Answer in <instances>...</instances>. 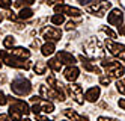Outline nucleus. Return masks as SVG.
Instances as JSON below:
<instances>
[{
  "instance_id": "obj_24",
  "label": "nucleus",
  "mask_w": 125,
  "mask_h": 121,
  "mask_svg": "<svg viewBox=\"0 0 125 121\" xmlns=\"http://www.w3.org/2000/svg\"><path fill=\"white\" fill-rule=\"evenodd\" d=\"M63 21H65L63 14H54V15L51 17V23H53V24H56V26H60Z\"/></svg>"
},
{
  "instance_id": "obj_14",
  "label": "nucleus",
  "mask_w": 125,
  "mask_h": 121,
  "mask_svg": "<svg viewBox=\"0 0 125 121\" xmlns=\"http://www.w3.org/2000/svg\"><path fill=\"white\" fill-rule=\"evenodd\" d=\"M60 64H66V65H74L77 62L75 56L73 53H69V52H65V50H62L57 53V58H56Z\"/></svg>"
},
{
  "instance_id": "obj_9",
  "label": "nucleus",
  "mask_w": 125,
  "mask_h": 121,
  "mask_svg": "<svg viewBox=\"0 0 125 121\" xmlns=\"http://www.w3.org/2000/svg\"><path fill=\"white\" fill-rule=\"evenodd\" d=\"M41 35H42V38H45L48 42H54V41H59L62 38V30L54 27V26H47L41 30Z\"/></svg>"
},
{
  "instance_id": "obj_37",
  "label": "nucleus",
  "mask_w": 125,
  "mask_h": 121,
  "mask_svg": "<svg viewBox=\"0 0 125 121\" xmlns=\"http://www.w3.org/2000/svg\"><path fill=\"white\" fill-rule=\"evenodd\" d=\"M0 121H9V115H6V114H0Z\"/></svg>"
},
{
  "instance_id": "obj_40",
  "label": "nucleus",
  "mask_w": 125,
  "mask_h": 121,
  "mask_svg": "<svg viewBox=\"0 0 125 121\" xmlns=\"http://www.w3.org/2000/svg\"><path fill=\"white\" fill-rule=\"evenodd\" d=\"M32 47H39V41H38V40H35V41L32 42Z\"/></svg>"
},
{
  "instance_id": "obj_10",
  "label": "nucleus",
  "mask_w": 125,
  "mask_h": 121,
  "mask_svg": "<svg viewBox=\"0 0 125 121\" xmlns=\"http://www.w3.org/2000/svg\"><path fill=\"white\" fill-rule=\"evenodd\" d=\"M68 88V91H69V94H71V97H73L74 100H75V103L77 105H83L84 103V94H83V88L80 86V85H77V83H69V85L66 86Z\"/></svg>"
},
{
  "instance_id": "obj_20",
  "label": "nucleus",
  "mask_w": 125,
  "mask_h": 121,
  "mask_svg": "<svg viewBox=\"0 0 125 121\" xmlns=\"http://www.w3.org/2000/svg\"><path fill=\"white\" fill-rule=\"evenodd\" d=\"M41 50H42V54H44V56H50V54L54 53L56 45H54V42H45V44L41 47Z\"/></svg>"
},
{
  "instance_id": "obj_12",
  "label": "nucleus",
  "mask_w": 125,
  "mask_h": 121,
  "mask_svg": "<svg viewBox=\"0 0 125 121\" xmlns=\"http://www.w3.org/2000/svg\"><path fill=\"white\" fill-rule=\"evenodd\" d=\"M122 21H124V12L121 11V9H118V8L112 9V12L109 14V24L121 27Z\"/></svg>"
},
{
  "instance_id": "obj_15",
  "label": "nucleus",
  "mask_w": 125,
  "mask_h": 121,
  "mask_svg": "<svg viewBox=\"0 0 125 121\" xmlns=\"http://www.w3.org/2000/svg\"><path fill=\"white\" fill-rule=\"evenodd\" d=\"M80 61H82V64H83V68L86 70V71H92V73H96L98 76H101V70L96 67V64H94L91 59H87V58H84L83 54L78 58Z\"/></svg>"
},
{
  "instance_id": "obj_16",
  "label": "nucleus",
  "mask_w": 125,
  "mask_h": 121,
  "mask_svg": "<svg viewBox=\"0 0 125 121\" xmlns=\"http://www.w3.org/2000/svg\"><path fill=\"white\" fill-rule=\"evenodd\" d=\"M78 74H80V70L75 67V65H69V67L63 71V76H65V79L68 80V82H75L77 79H78Z\"/></svg>"
},
{
  "instance_id": "obj_29",
  "label": "nucleus",
  "mask_w": 125,
  "mask_h": 121,
  "mask_svg": "<svg viewBox=\"0 0 125 121\" xmlns=\"http://www.w3.org/2000/svg\"><path fill=\"white\" fill-rule=\"evenodd\" d=\"M12 5L11 0H0V8H3V9H9Z\"/></svg>"
},
{
  "instance_id": "obj_43",
  "label": "nucleus",
  "mask_w": 125,
  "mask_h": 121,
  "mask_svg": "<svg viewBox=\"0 0 125 121\" xmlns=\"http://www.w3.org/2000/svg\"><path fill=\"white\" fill-rule=\"evenodd\" d=\"M0 67H2V62H0Z\"/></svg>"
},
{
  "instance_id": "obj_25",
  "label": "nucleus",
  "mask_w": 125,
  "mask_h": 121,
  "mask_svg": "<svg viewBox=\"0 0 125 121\" xmlns=\"http://www.w3.org/2000/svg\"><path fill=\"white\" fill-rule=\"evenodd\" d=\"M33 3H35V0H17L14 5H15L17 8H21V9H23L24 6L27 8V6H30V5H33Z\"/></svg>"
},
{
  "instance_id": "obj_21",
  "label": "nucleus",
  "mask_w": 125,
  "mask_h": 121,
  "mask_svg": "<svg viewBox=\"0 0 125 121\" xmlns=\"http://www.w3.org/2000/svg\"><path fill=\"white\" fill-rule=\"evenodd\" d=\"M33 70H35V73H36V74H45V71H47V64L42 62V61H38L36 64H35Z\"/></svg>"
},
{
  "instance_id": "obj_30",
  "label": "nucleus",
  "mask_w": 125,
  "mask_h": 121,
  "mask_svg": "<svg viewBox=\"0 0 125 121\" xmlns=\"http://www.w3.org/2000/svg\"><path fill=\"white\" fill-rule=\"evenodd\" d=\"M110 77L109 76H100V83H101V85H109V83H110Z\"/></svg>"
},
{
  "instance_id": "obj_23",
  "label": "nucleus",
  "mask_w": 125,
  "mask_h": 121,
  "mask_svg": "<svg viewBox=\"0 0 125 121\" xmlns=\"http://www.w3.org/2000/svg\"><path fill=\"white\" fill-rule=\"evenodd\" d=\"M48 67H50L53 71H60V70H62V64L54 58V59H50V61H48Z\"/></svg>"
},
{
  "instance_id": "obj_19",
  "label": "nucleus",
  "mask_w": 125,
  "mask_h": 121,
  "mask_svg": "<svg viewBox=\"0 0 125 121\" xmlns=\"http://www.w3.org/2000/svg\"><path fill=\"white\" fill-rule=\"evenodd\" d=\"M63 115L66 118H69L71 121H89L87 117H82V115H78L75 110H71V109H65L63 110Z\"/></svg>"
},
{
  "instance_id": "obj_17",
  "label": "nucleus",
  "mask_w": 125,
  "mask_h": 121,
  "mask_svg": "<svg viewBox=\"0 0 125 121\" xmlns=\"http://www.w3.org/2000/svg\"><path fill=\"white\" fill-rule=\"evenodd\" d=\"M11 54L15 58H18V59H29L30 58V52L27 49H24V47H14L11 49Z\"/></svg>"
},
{
  "instance_id": "obj_35",
  "label": "nucleus",
  "mask_w": 125,
  "mask_h": 121,
  "mask_svg": "<svg viewBox=\"0 0 125 121\" xmlns=\"http://www.w3.org/2000/svg\"><path fill=\"white\" fill-rule=\"evenodd\" d=\"M35 117H36V120H38V121H51L50 118H47V117H44L42 114H39V115H35Z\"/></svg>"
},
{
  "instance_id": "obj_41",
  "label": "nucleus",
  "mask_w": 125,
  "mask_h": 121,
  "mask_svg": "<svg viewBox=\"0 0 125 121\" xmlns=\"http://www.w3.org/2000/svg\"><path fill=\"white\" fill-rule=\"evenodd\" d=\"M2 20H3V15H2V14H0V23H2Z\"/></svg>"
},
{
  "instance_id": "obj_4",
  "label": "nucleus",
  "mask_w": 125,
  "mask_h": 121,
  "mask_svg": "<svg viewBox=\"0 0 125 121\" xmlns=\"http://www.w3.org/2000/svg\"><path fill=\"white\" fill-rule=\"evenodd\" d=\"M11 89H12L14 94H17V95H27V94H30V91H32V85H30V82L27 79L17 77L11 83Z\"/></svg>"
},
{
  "instance_id": "obj_42",
  "label": "nucleus",
  "mask_w": 125,
  "mask_h": 121,
  "mask_svg": "<svg viewBox=\"0 0 125 121\" xmlns=\"http://www.w3.org/2000/svg\"><path fill=\"white\" fill-rule=\"evenodd\" d=\"M24 121H32V120H29V118H26V120H24Z\"/></svg>"
},
{
  "instance_id": "obj_22",
  "label": "nucleus",
  "mask_w": 125,
  "mask_h": 121,
  "mask_svg": "<svg viewBox=\"0 0 125 121\" xmlns=\"http://www.w3.org/2000/svg\"><path fill=\"white\" fill-rule=\"evenodd\" d=\"M32 15H33V11H32L30 8H23L21 11H20V14L17 15V17H18L20 20H27V18H30Z\"/></svg>"
},
{
  "instance_id": "obj_34",
  "label": "nucleus",
  "mask_w": 125,
  "mask_h": 121,
  "mask_svg": "<svg viewBox=\"0 0 125 121\" xmlns=\"http://www.w3.org/2000/svg\"><path fill=\"white\" fill-rule=\"evenodd\" d=\"M6 18H9V20H17L18 17H17L14 12H11V11H9V12H6Z\"/></svg>"
},
{
  "instance_id": "obj_13",
  "label": "nucleus",
  "mask_w": 125,
  "mask_h": 121,
  "mask_svg": "<svg viewBox=\"0 0 125 121\" xmlns=\"http://www.w3.org/2000/svg\"><path fill=\"white\" fill-rule=\"evenodd\" d=\"M39 94H41L44 98H48V100H59V101H60V95H59L51 86L39 85Z\"/></svg>"
},
{
  "instance_id": "obj_26",
  "label": "nucleus",
  "mask_w": 125,
  "mask_h": 121,
  "mask_svg": "<svg viewBox=\"0 0 125 121\" xmlns=\"http://www.w3.org/2000/svg\"><path fill=\"white\" fill-rule=\"evenodd\" d=\"M3 45L6 49H12L15 45V38H12V36H6V38L3 40Z\"/></svg>"
},
{
  "instance_id": "obj_3",
  "label": "nucleus",
  "mask_w": 125,
  "mask_h": 121,
  "mask_svg": "<svg viewBox=\"0 0 125 121\" xmlns=\"http://www.w3.org/2000/svg\"><path fill=\"white\" fill-rule=\"evenodd\" d=\"M0 58L3 59V62H6V65H9V67H14V68H24V70H29L32 67V64L29 61H23V59H18L12 56L11 53H8L5 50H0Z\"/></svg>"
},
{
  "instance_id": "obj_7",
  "label": "nucleus",
  "mask_w": 125,
  "mask_h": 121,
  "mask_svg": "<svg viewBox=\"0 0 125 121\" xmlns=\"http://www.w3.org/2000/svg\"><path fill=\"white\" fill-rule=\"evenodd\" d=\"M35 115H39V114H51L54 110V105L48 100H44V98H39L36 103H33V108L30 109Z\"/></svg>"
},
{
  "instance_id": "obj_36",
  "label": "nucleus",
  "mask_w": 125,
  "mask_h": 121,
  "mask_svg": "<svg viewBox=\"0 0 125 121\" xmlns=\"http://www.w3.org/2000/svg\"><path fill=\"white\" fill-rule=\"evenodd\" d=\"M118 105H119V108H121V109H124V110H125V98H121V100L118 101Z\"/></svg>"
},
{
  "instance_id": "obj_39",
  "label": "nucleus",
  "mask_w": 125,
  "mask_h": 121,
  "mask_svg": "<svg viewBox=\"0 0 125 121\" xmlns=\"http://www.w3.org/2000/svg\"><path fill=\"white\" fill-rule=\"evenodd\" d=\"M44 3H47V5H54V2L56 0H42Z\"/></svg>"
},
{
  "instance_id": "obj_1",
  "label": "nucleus",
  "mask_w": 125,
  "mask_h": 121,
  "mask_svg": "<svg viewBox=\"0 0 125 121\" xmlns=\"http://www.w3.org/2000/svg\"><path fill=\"white\" fill-rule=\"evenodd\" d=\"M8 101L11 103L9 106V117L12 118V121H21L23 117L29 115L30 112V108L29 105L23 100H18V98H12V97H6Z\"/></svg>"
},
{
  "instance_id": "obj_31",
  "label": "nucleus",
  "mask_w": 125,
  "mask_h": 121,
  "mask_svg": "<svg viewBox=\"0 0 125 121\" xmlns=\"http://www.w3.org/2000/svg\"><path fill=\"white\" fill-rule=\"evenodd\" d=\"M8 103V98H6V95L3 94V91H0V106H5Z\"/></svg>"
},
{
  "instance_id": "obj_18",
  "label": "nucleus",
  "mask_w": 125,
  "mask_h": 121,
  "mask_svg": "<svg viewBox=\"0 0 125 121\" xmlns=\"http://www.w3.org/2000/svg\"><path fill=\"white\" fill-rule=\"evenodd\" d=\"M100 94H101V88H100V86H94V88H89V89L86 91V95H84V97H86L87 101L94 103V101L98 100Z\"/></svg>"
},
{
  "instance_id": "obj_28",
  "label": "nucleus",
  "mask_w": 125,
  "mask_h": 121,
  "mask_svg": "<svg viewBox=\"0 0 125 121\" xmlns=\"http://www.w3.org/2000/svg\"><path fill=\"white\" fill-rule=\"evenodd\" d=\"M101 30H103V32H105V33L109 35L112 40H115V38H116V33H115V32H113L112 29H109V27H107V26H101Z\"/></svg>"
},
{
  "instance_id": "obj_27",
  "label": "nucleus",
  "mask_w": 125,
  "mask_h": 121,
  "mask_svg": "<svg viewBox=\"0 0 125 121\" xmlns=\"http://www.w3.org/2000/svg\"><path fill=\"white\" fill-rule=\"evenodd\" d=\"M116 88H118V91L121 92V94L125 95V77L124 79H119L118 82H116Z\"/></svg>"
},
{
  "instance_id": "obj_8",
  "label": "nucleus",
  "mask_w": 125,
  "mask_h": 121,
  "mask_svg": "<svg viewBox=\"0 0 125 121\" xmlns=\"http://www.w3.org/2000/svg\"><path fill=\"white\" fill-rule=\"evenodd\" d=\"M105 47H107V50H109V53L113 54L115 58L125 61V45H124V44L115 42V41H112V40H110V41L107 40V41H105Z\"/></svg>"
},
{
  "instance_id": "obj_38",
  "label": "nucleus",
  "mask_w": 125,
  "mask_h": 121,
  "mask_svg": "<svg viewBox=\"0 0 125 121\" xmlns=\"http://www.w3.org/2000/svg\"><path fill=\"white\" fill-rule=\"evenodd\" d=\"M77 2H78L80 5H87V3H91L92 0H77Z\"/></svg>"
},
{
  "instance_id": "obj_6",
  "label": "nucleus",
  "mask_w": 125,
  "mask_h": 121,
  "mask_svg": "<svg viewBox=\"0 0 125 121\" xmlns=\"http://www.w3.org/2000/svg\"><path fill=\"white\" fill-rule=\"evenodd\" d=\"M84 53L91 58H104V50L101 47V44L96 40H91L87 41L84 45Z\"/></svg>"
},
{
  "instance_id": "obj_11",
  "label": "nucleus",
  "mask_w": 125,
  "mask_h": 121,
  "mask_svg": "<svg viewBox=\"0 0 125 121\" xmlns=\"http://www.w3.org/2000/svg\"><path fill=\"white\" fill-rule=\"evenodd\" d=\"M47 83H48V86H51L60 95V101H65V98H66V95H65V86L62 85L60 82H57L53 74H50V76L47 77Z\"/></svg>"
},
{
  "instance_id": "obj_33",
  "label": "nucleus",
  "mask_w": 125,
  "mask_h": 121,
  "mask_svg": "<svg viewBox=\"0 0 125 121\" xmlns=\"http://www.w3.org/2000/svg\"><path fill=\"white\" fill-rule=\"evenodd\" d=\"M98 121H119L116 118H109V117H98Z\"/></svg>"
},
{
  "instance_id": "obj_2",
  "label": "nucleus",
  "mask_w": 125,
  "mask_h": 121,
  "mask_svg": "<svg viewBox=\"0 0 125 121\" xmlns=\"http://www.w3.org/2000/svg\"><path fill=\"white\" fill-rule=\"evenodd\" d=\"M101 65L105 68L107 71V76H109L110 79H121L124 76V65L118 61H113V59H107V58H103L101 61Z\"/></svg>"
},
{
  "instance_id": "obj_5",
  "label": "nucleus",
  "mask_w": 125,
  "mask_h": 121,
  "mask_svg": "<svg viewBox=\"0 0 125 121\" xmlns=\"http://www.w3.org/2000/svg\"><path fill=\"white\" fill-rule=\"evenodd\" d=\"M112 8V2H107V0H96L94 5L87 6V12H91L96 17H103L109 9Z\"/></svg>"
},
{
  "instance_id": "obj_32",
  "label": "nucleus",
  "mask_w": 125,
  "mask_h": 121,
  "mask_svg": "<svg viewBox=\"0 0 125 121\" xmlns=\"http://www.w3.org/2000/svg\"><path fill=\"white\" fill-rule=\"evenodd\" d=\"M75 27H77L75 21H68L66 23V30H73V29H75Z\"/></svg>"
}]
</instances>
